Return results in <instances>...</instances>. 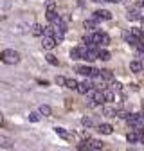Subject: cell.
I'll use <instances>...</instances> for the list:
<instances>
[{"label":"cell","instance_id":"cell-1","mask_svg":"<svg viewBox=\"0 0 144 151\" xmlns=\"http://www.w3.org/2000/svg\"><path fill=\"white\" fill-rule=\"evenodd\" d=\"M20 58H22L20 52H16L13 49H6V50L0 52V61L6 63V65H16L18 61H20Z\"/></svg>","mask_w":144,"mask_h":151},{"label":"cell","instance_id":"cell-2","mask_svg":"<svg viewBox=\"0 0 144 151\" xmlns=\"http://www.w3.org/2000/svg\"><path fill=\"white\" fill-rule=\"evenodd\" d=\"M126 121H128V124L133 126V128H140L142 122H144V115H142V113H130Z\"/></svg>","mask_w":144,"mask_h":151},{"label":"cell","instance_id":"cell-3","mask_svg":"<svg viewBox=\"0 0 144 151\" xmlns=\"http://www.w3.org/2000/svg\"><path fill=\"white\" fill-rule=\"evenodd\" d=\"M90 36H92L94 45H108V43H110V36H106L103 32H94V34H90Z\"/></svg>","mask_w":144,"mask_h":151},{"label":"cell","instance_id":"cell-4","mask_svg":"<svg viewBox=\"0 0 144 151\" xmlns=\"http://www.w3.org/2000/svg\"><path fill=\"white\" fill-rule=\"evenodd\" d=\"M88 93H90V97H92V101H94L96 104H103V103H106L104 92H101V90H90Z\"/></svg>","mask_w":144,"mask_h":151},{"label":"cell","instance_id":"cell-5","mask_svg":"<svg viewBox=\"0 0 144 151\" xmlns=\"http://www.w3.org/2000/svg\"><path fill=\"white\" fill-rule=\"evenodd\" d=\"M58 45V42L54 40L52 36H43V40H42V47L45 49V50H50V49H54Z\"/></svg>","mask_w":144,"mask_h":151},{"label":"cell","instance_id":"cell-6","mask_svg":"<svg viewBox=\"0 0 144 151\" xmlns=\"http://www.w3.org/2000/svg\"><path fill=\"white\" fill-rule=\"evenodd\" d=\"M94 18H96V20H110L112 13L110 11H104V9H99V11L94 13Z\"/></svg>","mask_w":144,"mask_h":151},{"label":"cell","instance_id":"cell-7","mask_svg":"<svg viewBox=\"0 0 144 151\" xmlns=\"http://www.w3.org/2000/svg\"><path fill=\"white\" fill-rule=\"evenodd\" d=\"M97 54H99V50H97L96 47H88L85 60H86V61H94V60H97Z\"/></svg>","mask_w":144,"mask_h":151},{"label":"cell","instance_id":"cell-8","mask_svg":"<svg viewBox=\"0 0 144 151\" xmlns=\"http://www.w3.org/2000/svg\"><path fill=\"white\" fill-rule=\"evenodd\" d=\"M76 90H78L79 93H88L90 90H92V83H88V81H85V83H79Z\"/></svg>","mask_w":144,"mask_h":151},{"label":"cell","instance_id":"cell-9","mask_svg":"<svg viewBox=\"0 0 144 151\" xmlns=\"http://www.w3.org/2000/svg\"><path fill=\"white\" fill-rule=\"evenodd\" d=\"M130 70H132L133 74H139V72H142V61H140V60H135V61H132V63H130Z\"/></svg>","mask_w":144,"mask_h":151},{"label":"cell","instance_id":"cell-10","mask_svg":"<svg viewBox=\"0 0 144 151\" xmlns=\"http://www.w3.org/2000/svg\"><path fill=\"white\" fill-rule=\"evenodd\" d=\"M97 131H99V133H103V135H110L112 131H114V128L110 124H99L97 126Z\"/></svg>","mask_w":144,"mask_h":151},{"label":"cell","instance_id":"cell-11","mask_svg":"<svg viewBox=\"0 0 144 151\" xmlns=\"http://www.w3.org/2000/svg\"><path fill=\"white\" fill-rule=\"evenodd\" d=\"M99 76L104 79V81H112L114 79V74H112V70H108V68H103V70H99Z\"/></svg>","mask_w":144,"mask_h":151},{"label":"cell","instance_id":"cell-12","mask_svg":"<svg viewBox=\"0 0 144 151\" xmlns=\"http://www.w3.org/2000/svg\"><path fill=\"white\" fill-rule=\"evenodd\" d=\"M54 129H56V133H58V135H60L61 139H67V140L74 139V135H70L68 131H67V129H63V128H54Z\"/></svg>","mask_w":144,"mask_h":151},{"label":"cell","instance_id":"cell-13","mask_svg":"<svg viewBox=\"0 0 144 151\" xmlns=\"http://www.w3.org/2000/svg\"><path fill=\"white\" fill-rule=\"evenodd\" d=\"M45 16H47V20H49L50 24L58 20V13H56V11H54V9H47V13H45Z\"/></svg>","mask_w":144,"mask_h":151},{"label":"cell","instance_id":"cell-14","mask_svg":"<svg viewBox=\"0 0 144 151\" xmlns=\"http://www.w3.org/2000/svg\"><path fill=\"white\" fill-rule=\"evenodd\" d=\"M38 113H40V115H43V117H49L50 113H52V110H50V106L42 104V106H40V110H38Z\"/></svg>","mask_w":144,"mask_h":151},{"label":"cell","instance_id":"cell-15","mask_svg":"<svg viewBox=\"0 0 144 151\" xmlns=\"http://www.w3.org/2000/svg\"><path fill=\"white\" fill-rule=\"evenodd\" d=\"M101 149H103L101 140H90V151H101Z\"/></svg>","mask_w":144,"mask_h":151},{"label":"cell","instance_id":"cell-16","mask_svg":"<svg viewBox=\"0 0 144 151\" xmlns=\"http://www.w3.org/2000/svg\"><path fill=\"white\" fill-rule=\"evenodd\" d=\"M0 146H2V147H13V140L9 137L0 135Z\"/></svg>","mask_w":144,"mask_h":151},{"label":"cell","instance_id":"cell-17","mask_svg":"<svg viewBox=\"0 0 144 151\" xmlns=\"http://www.w3.org/2000/svg\"><path fill=\"white\" fill-rule=\"evenodd\" d=\"M103 113H104L106 117H115V113H117V111H115L114 106H104V108H103Z\"/></svg>","mask_w":144,"mask_h":151},{"label":"cell","instance_id":"cell-18","mask_svg":"<svg viewBox=\"0 0 144 151\" xmlns=\"http://www.w3.org/2000/svg\"><path fill=\"white\" fill-rule=\"evenodd\" d=\"M76 72H79L81 76H92V68L90 67H76Z\"/></svg>","mask_w":144,"mask_h":151},{"label":"cell","instance_id":"cell-19","mask_svg":"<svg viewBox=\"0 0 144 151\" xmlns=\"http://www.w3.org/2000/svg\"><path fill=\"white\" fill-rule=\"evenodd\" d=\"M78 85H79V83H78L76 79H65V86H67V88H70V90H76V88H78Z\"/></svg>","mask_w":144,"mask_h":151},{"label":"cell","instance_id":"cell-20","mask_svg":"<svg viewBox=\"0 0 144 151\" xmlns=\"http://www.w3.org/2000/svg\"><path fill=\"white\" fill-rule=\"evenodd\" d=\"M96 24H97V20L96 18H92V20H85V29H96Z\"/></svg>","mask_w":144,"mask_h":151},{"label":"cell","instance_id":"cell-21","mask_svg":"<svg viewBox=\"0 0 144 151\" xmlns=\"http://www.w3.org/2000/svg\"><path fill=\"white\" fill-rule=\"evenodd\" d=\"M126 139H128V142H137V140H139V133H137V129H135V131H132V133H128V135H126Z\"/></svg>","mask_w":144,"mask_h":151},{"label":"cell","instance_id":"cell-22","mask_svg":"<svg viewBox=\"0 0 144 151\" xmlns=\"http://www.w3.org/2000/svg\"><path fill=\"white\" fill-rule=\"evenodd\" d=\"M32 34H34V36H42V34H43V27H42L40 24H36V25L32 27Z\"/></svg>","mask_w":144,"mask_h":151},{"label":"cell","instance_id":"cell-23","mask_svg":"<svg viewBox=\"0 0 144 151\" xmlns=\"http://www.w3.org/2000/svg\"><path fill=\"white\" fill-rule=\"evenodd\" d=\"M97 60H110V52L108 50H99V54H97Z\"/></svg>","mask_w":144,"mask_h":151},{"label":"cell","instance_id":"cell-24","mask_svg":"<svg viewBox=\"0 0 144 151\" xmlns=\"http://www.w3.org/2000/svg\"><path fill=\"white\" fill-rule=\"evenodd\" d=\"M78 149L79 151H90V140L88 142H79L78 144Z\"/></svg>","mask_w":144,"mask_h":151},{"label":"cell","instance_id":"cell-25","mask_svg":"<svg viewBox=\"0 0 144 151\" xmlns=\"http://www.w3.org/2000/svg\"><path fill=\"white\" fill-rule=\"evenodd\" d=\"M83 43H85L86 47H96V45H94V42H92V36H90V34H86V36L83 38Z\"/></svg>","mask_w":144,"mask_h":151},{"label":"cell","instance_id":"cell-26","mask_svg":"<svg viewBox=\"0 0 144 151\" xmlns=\"http://www.w3.org/2000/svg\"><path fill=\"white\" fill-rule=\"evenodd\" d=\"M29 121H31V122H38V121H40V113H38V111L29 113Z\"/></svg>","mask_w":144,"mask_h":151},{"label":"cell","instance_id":"cell-27","mask_svg":"<svg viewBox=\"0 0 144 151\" xmlns=\"http://www.w3.org/2000/svg\"><path fill=\"white\" fill-rule=\"evenodd\" d=\"M139 18H140V14H139V11H130L128 13V20H139Z\"/></svg>","mask_w":144,"mask_h":151},{"label":"cell","instance_id":"cell-28","mask_svg":"<svg viewBox=\"0 0 144 151\" xmlns=\"http://www.w3.org/2000/svg\"><path fill=\"white\" fill-rule=\"evenodd\" d=\"M45 60H47L50 65H58V60H56V56H54V54H47V56H45Z\"/></svg>","mask_w":144,"mask_h":151},{"label":"cell","instance_id":"cell-29","mask_svg":"<svg viewBox=\"0 0 144 151\" xmlns=\"http://www.w3.org/2000/svg\"><path fill=\"white\" fill-rule=\"evenodd\" d=\"M83 126H86V128H90V126H94V119H90V117H83Z\"/></svg>","mask_w":144,"mask_h":151},{"label":"cell","instance_id":"cell-30","mask_svg":"<svg viewBox=\"0 0 144 151\" xmlns=\"http://www.w3.org/2000/svg\"><path fill=\"white\" fill-rule=\"evenodd\" d=\"M70 58H72V60H79V52H78V49H72V50H70Z\"/></svg>","mask_w":144,"mask_h":151},{"label":"cell","instance_id":"cell-31","mask_svg":"<svg viewBox=\"0 0 144 151\" xmlns=\"http://www.w3.org/2000/svg\"><path fill=\"white\" fill-rule=\"evenodd\" d=\"M128 115H130L128 111H117L115 113V117H121V119H128Z\"/></svg>","mask_w":144,"mask_h":151},{"label":"cell","instance_id":"cell-32","mask_svg":"<svg viewBox=\"0 0 144 151\" xmlns=\"http://www.w3.org/2000/svg\"><path fill=\"white\" fill-rule=\"evenodd\" d=\"M110 88H112V90H114V92H119V90H121V85H119V83H115V81H114V83H112V85H110Z\"/></svg>","mask_w":144,"mask_h":151},{"label":"cell","instance_id":"cell-33","mask_svg":"<svg viewBox=\"0 0 144 151\" xmlns=\"http://www.w3.org/2000/svg\"><path fill=\"white\" fill-rule=\"evenodd\" d=\"M47 9H54V7H56V4H54V0H47Z\"/></svg>","mask_w":144,"mask_h":151},{"label":"cell","instance_id":"cell-34","mask_svg":"<svg viewBox=\"0 0 144 151\" xmlns=\"http://www.w3.org/2000/svg\"><path fill=\"white\" fill-rule=\"evenodd\" d=\"M104 97H106V101H112L114 99V93L112 92H104Z\"/></svg>","mask_w":144,"mask_h":151},{"label":"cell","instance_id":"cell-35","mask_svg":"<svg viewBox=\"0 0 144 151\" xmlns=\"http://www.w3.org/2000/svg\"><path fill=\"white\" fill-rule=\"evenodd\" d=\"M56 83L58 85H65V78H61V76H60V78H56Z\"/></svg>","mask_w":144,"mask_h":151},{"label":"cell","instance_id":"cell-36","mask_svg":"<svg viewBox=\"0 0 144 151\" xmlns=\"http://www.w3.org/2000/svg\"><path fill=\"white\" fill-rule=\"evenodd\" d=\"M4 124V115H2V111H0V126Z\"/></svg>","mask_w":144,"mask_h":151},{"label":"cell","instance_id":"cell-37","mask_svg":"<svg viewBox=\"0 0 144 151\" xmlns=\"http://www.w3.org/2000/svg\"><path fill=\"white\" fill-rule=\"evenodd\" d=\"M94 2H97V4H101V2H108V0H94Z\"/></svg>","mask_w":144,"mask_h":151}]
</instances>
